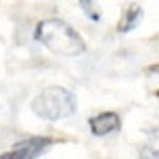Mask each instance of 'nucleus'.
Returning <instances> with one entry per match:
<instances>
[{
	"instance_id": "39448f33",
	"label": "nucleus",
	"mask_w": 159,
	"mask_h": 159,
	"mask_svg": "<svg viewBox=\"0 0 159 159\" xmlns=\"http://www.w3.org/2000/svg\"><path fill=\"white\" fill-rule=\"evenodd\" d=\"M141 20H143V8H141L139 4H129L123 12V18H121L117 30H119L121 34H127V32L135 30V28L139 26Z\"/></svg>"
},
{
	"instance_id": "423d86ee",
	"label": "nucleus",
	"mask_w": 159,
	"mask_h": 159,
	"mask_svg": "<svg viewBox=\"0 0 159 159\" xmlns=\"http://www.w3.org/2000/svg\"><path fill=\"white\" fill-rule=\"evenodd\" d=\"M79 2H81L83 12H85V16L89 20H93V22H99V20H101V12H99L95 0H79Z\"/></svg>"
},
{
	"instance_id": "20e7f679",
	"label": "nucleus",
	"mask_w": 159,
	"mask_h": 159,
	"mask_svg": "<svg viewBox=\"0 0 159 159\" xmlns=\"http://www.w3.org/2000/svg\"><path fill=\"white\" fill-rule=\"evenodd\" d=\"M89 127L95 137H105L109 133H115L121 129V117L117 113H101V115L89 119Z\"/></svg>"
},
{
	"instance_id": "f03ea898",
	"label": "nucleus",
	"mask_w": 159,
	"mask_h": 159,
	"mask_svg": "<svg viewBox=\"0 0 159 159\" xmlns=\"http://www.w3.org/2000/svg\"><path fill=\"white\" fill-rule=\"evenodd\" d=\"M32 111L44 121H61L77 113V97L65 87H47L34 97Z\"/></svg>"
},
{
	"instance_id": "f257e3e1",
	"label": "nucleus",
	"mask_w": 159,
	"mask_h": 159,
	"mask_svg": "<svg viewBox=\"0 0 159 159\" xmlns=\"http://www.w3.org/2000/svg\"><path fill=\"white\" fill-rule=\"evenodd\" d=\"M34 40H39L58 57H79L87 51L83 36L70 24L58 18L40 20L34 28Z\"/></svg>"
},
{
	"instance_id": "7ed1b4c3",
	"label": "nucleus",
	"mask_w": 159,
	"mask_h": 159,
	"mask_svg": "<svg viewBox=\"0 0 159 159\" xmlns=\"http://www.w3.org/2000/svg\"><path fill=\"white\" fill-rule=\"evenodd\" d=\"M48 145H52L51 137H30V139L18 141L12 151L2 153L0 159H34L43 155Z\"/></svg>"
}]
</instances>
